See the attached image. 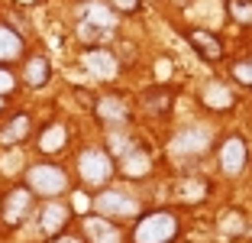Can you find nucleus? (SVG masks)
<instances>
[{
	"label": "nucleus",
	"instance_id": "1",
	"mask_svg": "<svg viewBox=\"0 0 252 243\" xmlns=\"http://www.w3.org/2000/svg\"><path fill=\"white\" fill-rule=\"evenodd\" d=\"M181 234V217L175 211H149L136 217L129 243H175Z\"/></svg>",
	"mask_w": 252,
	"mask_h": 243
},
{
	"label": "nucleus",
	"instance_id": "2",
	"mask_svg": "<svg viewBox=\"0 0 252 243\" xmlns=\"http://www.w3.org/2000/svg\"><path fill=\"white\" fill-rule=\"evenodd\" d=\"M26 188L36 198L55 201L68 188V172L62 165H55V162H36V165L26 169Z\"/></svg>",
	"mask_w": 252,
	"mask_h": 243
},
{
	"label": "nucleus",
	"instance_id": "3",
	"mask_svg": "<svg viewBox=\"0 0 252 243\" xmlns=\"http://www.w3.org/2000/svg\"><path fill=\"white\" fill-rule=\"evenodd\" d=\"M78 175H81V182L91 185V188H104V185L117 175V162H113V156L107 153V149H97V146L84 149V153L78 156Z\"/></svg>",
	"mask_w": 252,
	"mask_h": 243
},
{
	"label": "nucleus",
	"instance_id": "4",
	"mask_svg": "<svg viewBox=\"0 0 252 243\" xmlns=\"http://www.w3.org/2000/svg\"><path fill=\"white\" fill-rule=\"evenodd\" d=\"M94 211L107 221H133L139 217V201L126 192H117V188H104L100 195H94Z\"/></svg>",
	"mask_w": 252,
	"mask_h": 243
},
{
	"label": "nucleus",
	"instance_id": "5",
	"mask_svg": "<svg viewBox=\"0 0 252 243\" xmlns=\"http://www.w3.org/2000/svg\"><path fill=\"white\" fill-rule=\"evenodd\" d=\"M36 211V195L26 188V185H16L3 195V204H0V221L3 227H20L23 221H30V214Z\"/></svg>",
	"mask_w": 252,
	"mask_h": 243
},
{
	"label": "nucleus",
	"instance_id": "6",
	"mask_svg": "<svg viewBox=\"0 0 252 243\" xmlns=\"http://www.w3.org/2000/svg\"><path fill=\"white\" fill-rule=\"evenodd\" d=\"M217 159H220L223 175L236 178V175H243L246 162H249V146H246L243 136H236V133H233V136H226V140L220 143V149H217Z\"/></svg>",
	"mask_w": 252,
	"mask_h": 243
},
{
	"label": "nucleus",
	"instance_id": "7",
	"mask_svg": "<svg viewBox=\"0 0 252 243\" xmlns=\"http://www.w3.org/2000/svg\"><path fill=\"white\" fill-rule=\"evenodd\" d=\"M117 172H120L123 178H129V182H139V178H146L149 172H152V153H149L146 146H139V143H129V146L120 153Z\"/></svg>",
	"mask_w": 252,
	"mask_h": 243
},
{
	"label": "nucleus",
	"instance_id": "8",
	"mask_svg": "<svg viewBox=\"0 0 252 243\" xmlns=\"http://www.w3.org/2000/svg\"><path fill=\"white\" fill-rule=\"evenodd\" d=\"M210 149V133L204 126H185L175 133L171 140V156L178 159H191V156H204Z\"/></svg>",
	"mask_w": 252,
	"mask_h": 243
},
{
	"label": "nucleus",
	"instance_id": "9",
	"mask_svg": "<svg viewBox=\"0 0 252 243\" xmlns=\"http://www.w3.org/2000/svg\"><path fill=\"white\" fill-rule=\"evenodd\" d=\"M81 237L84 243H123V230L100 214H88L81 221Z\"/></svg>",
	"mask_w": 252,
	"mask_h": 243
},
{
	"label": "nucleus",
	"instance_id": "10",
	"mask_svg": "<svg viewBox=\"0 0 252 243\" xmlns=\"http://www.w3.org/2000/svg\"><path fill=\"white\" fill-rule=\"evenodd\" d=\"M94 117L104 126H126L129 123V104L117 94H104L94 104Z\"/></svg>",
	"mask_w": 252,
	"mask_h": 243
},
{
	"label": "nucleus",
	"instance_id": "11",
	"mask_svg": "<svg viewBox=\"0 0 252 243\" xmlns=\"http://www.w3.org/2000/svg\"><path fill=\"white\" fill-rule=\"evenodd\" d=\"M68 217H71L68 204H62L59 198H55V201H45V204L39 207V230H42V234L52 240V237H59L62 230H65Z\"/></svg>",
	"mask_w": 252,
	"mask_h": 243
},
{
	"label": "nucleus",
	"instance_id": "12",
	"mask_svg": "<svg viewBox=\"0 0 252 243\" xmlns=\"http://www.w3.org/2000/svg\"><path fill=\"white\" fill-rule=\"evenodd\" d=\"M185 39H188V45L197 52L200 59H207V62H220L223 59V39L217 36V33H210V30H188Z\"/></svg>",
	"mask_w": 252,
	"mask_h": 243
},
{
	"label": "nucleus",
	"instance_id": "13",
	"mask_svg": "<svg viewBox=\"0 0 252 243\" xmlns=\"http://www.w3.org/2000/svg\"><path fill=\"white\" fill-rule=\"evenodd\" d=\"M30 136H32V117L26 111L13 114L7 126H0V146H3V149L20 146V143H26Z\"/></svg>",
	"mask_w": 252,
	"mask_h": 243
},
{
	"label": "nucleus",
	"instance_id": "14",
	"mask_svg": "<svg viewBox=\"0 0 252 243\" xmlns=\"http://www.w3.org/2000/svg\"><path fill=\"white\" fill-rule=\"evenodd\" d=\"M200 104L207 111H230L236 104V94H233V88L226 81H207L204 91H200Z\"/></svg>",
	"mask_w": 252,
	"mask_h": 243
},
{
	"label": "nucleus",
	"instance_id": "15",
	"mask_svg": "<svg viewBox=\"0 0 252 243\" xmlns=\"http://www.w3.org/2000/svg\"><path fill=\"white\" fill-rule=\"evenodd\" d=\"M84 65H88V72L94 75V78H100V81L117 78V72H120V62H117V55H113L110 49H91L88 55H84Z\"/></svg>",
	"mask_w": 252,
	"mask_h": 243
},
{
	"label": "nucleus",
	"instance_id": "16",
	"mask_svg": "<svg viewBox=\"0 0 252 243\" xmlns=\"http://www.w3.org/2000/svg\"><path fill=\"white\" fill-rule=\"evenodd\" d=\"M171 104H175V94H171L168 88H149L146 94H142V111L149 114V117H168Z\"/></svg>",
	"mask_w": 252,
	"mask_h": 243
},
{
	"label": "nucleus",
	"instance_id": "17",
	"mask_svg": "<svg viewBox=\"0 0 252 243\" xmlns=\"http://www.w3.org/2000/svg\"><path fill=\"white\" fill-rule=\"evenodd\" d=\"M65 143H68V126L59 123V120H52V123H45L42 130H39V143L36 146L42 149V153L52 156V153H62Z\"/></svg>",
	"mask_w": 252,
	"mask_h": 243
},
{
	"label": "nucleus",
	"instance_id": "18",
	"mask_svg": "<svg viewBox=\"0 0 252 243\" xmlns=\"http://www.w3.org/2000/svg\"><path fill=\"white\" fill-rule=\"evenodd\" d=\"M49 78H52V62L45 59V55L26 59V65H23V81H26L30 88H45Z\"/></svg>",
	"mask_w": 252,
	"mask_h": 243
},
{
	"label": "nucleus",
	"instance_id": "19",
	"mask_svg": "<svg viewBox=\"0 0 252 243\" xmlns=\"http://www.w3.org/2000/svg\"><path fill=\"white\" fill-rule=\"evenodd\" d=\"M23 49H26V39L13 26L0 23V62H16L23 55Z\"/></svg>",
	"mask_w": 252,
	"mask_h": 243
},
{
	"label": "nucleus",
	"instance_id": "20",
	"mask_svg": "<svg viewBox=\"0 0 252 243\" xmlns=\"http://www.w3.org/2000/svg\"><path fill=\"white\" fill-rule=\"evenodd\" d=\"M175 192H178V198L185 201V204H197V201L207 198L210 182H207V178H200V175H188V178H181V182H178Z\"/></svg>",
	"mask_w": 252,
	"mask_h": 243
},
{
	"label": "nucleus",
	"instance_id": "21",
	"mask_svg": "<svg viewBox=\"0 0 252 243\" xmlns=\"http://www.w3.org/2000/svg\"><path fill=\"white\" fill-rule=\"evenodd\" d=\"M217 227H220L223 237H243L246 230H249V224H246V214L239 211V207H226V211L217 217Z\"/></svg>",
	"mask_w": 252,
	"mask_h": 243
},
{
	"label": "nucleus",
	"instance_id": "22",
	"mask_svg": "<svg viewBox=\"0 0 252 243\" xmlns=\"http://www.w3.org/2000/svg\"><path fill=\"white\" fill-rule=\"evenodd\" d=\"M226 13L239 26H252V0H226Z\"/></svg>",
	"mask_w": 252,
	"mask_h": 243
},
{
	"label": "nucleus",
	"instance_id": "23",
	"mask_svg": "<svg viewBox=\"0 0 252 243\" xmlns=\"http://www.w3.org/2000/svg\"><path fill=\"white\" fill-rule=\"evenodd\" d=\"M230 75L239 81V84H246V88H252V55H246V59L233 62L230 65Z\"/></svg>",
	"mask_w": 252,
	"mask_h": 243
},
{
	"label": "nucleus",
	"instance_id": "24",
	"mask_svg": "<svg viewBox=\"0 0 252 243\" xmlns=\"http://www.w3.org/2000/svg\"><path fill=\"white\" fill-rule=\"evenodd\" d=\"M88 20L94 23V26H107V30H110L113 23H117V16H110V7H104V3H94V7L88 10Z\"/></svg>",
	"mask_w": 252,
	"mask_h": 243
},
{
	"label": "nucleus",
	"instance_id": "25",
	"mask_svg": "<svg viewBox=\"0 0 252 243\" xmlns=\"http://www.w3.org/2000/svg\"><path fill=\"white\" fill-rule=\"evenodd\" d=\"M110 3V10H117V13H126V16H133L142 10V0H107Z\"/></svg>",
	"mask_w": 252,
	"mask_h": 243
},
{
	"label": "nucleus",
	"instance_id": "26",
	"mask_svg": "<svg viewBox=\"0 0 252 243\" xmlns=\"http://www.w3.org/2000/svg\"><path fill=\"white\" fill-rule=\"evenodd\" d=\"M13 88H16V75L10 72V68H3V65H0V97L13 94Z\"/></svg>",
	"mask_w": 252,
	"mask_h": 243
},
{
	"label": "nucleus",
	"instance_id": "27",
	"mask_svg": "<svg viewBox=\"0 0 252 243\" xmlns=\"http://www.w3.org/2000/svg\"><path fill=\"white\" fill-rule=\"evenodd\" d=\"M49 243H84V237H81V234H74V230H62V234L52 237Z\"/></svg>",
	"mask_w": 252,
	"mask_h": 243
},
{
	"label": "nucleus",
	"instance_id": "28",
	"mask_svg": "<svg viewBox=\"0 0 252 243\" xmlns=\"http://www.w3.org/2000/svg\"><path fill=\"white\" fill-rule=\"evenodd\" d=\"M168 65H171L168 59H158V78H168Z\"/></svg>",
	"mask_w": 252,
	"mask_h": 243
},
{
	"label": "nucleus",
	"instance_id": "29",
	"mask_svg": "<svg viewBox=\"0 0 252 243\" xmlns=\"http://www.w3.org/2000/svg\"><path fill=\"white\" fill-rule=\"evenodd\" d=\"M175 3H178V7H188V3H191V0H175Z\"/></svg>",
	"mask_w": 252,
	"mask_h": 243
},
{
	"label": "nucleus",
	"instance_id": "30",
	"mask_svg": "<svg viewBox=\"0 0 252 243\" xmlns=\"http://www.w3.org/2000/svg\"><path fill=\"white\" fill-rule=\"evenodd\" d=\"M3 107H7V97H0V111H3Z\"/></svg>",
	"mask_w": 252,
	"mask_h": 243
},
{
	"label": "nucleus",
	"instance_id": "31",
	"mask_svg": "<svg viewBox=\"0 0 252 243\" xmlns=\"http://www.w3.org/2000/svg\"><path fill=\"white\" fill-rule=\"evenodd\" d=\"M16 3H36V0H16Z\"/></svg>",
	"mask_w": 252,
	"mask_h": 243
}]
</instances>
